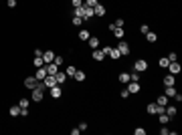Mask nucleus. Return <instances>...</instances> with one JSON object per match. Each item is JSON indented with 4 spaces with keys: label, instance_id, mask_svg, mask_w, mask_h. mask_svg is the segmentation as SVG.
Listing matches in <instances>:
<instances>
[{
    "label": "nucleus",
    "instance_id": "obj_30",
    "mask_svg": "<svg viewBox=\"0 0 182 135\" xmlns=\"http://www.w3.org/2000/svg\"><path fill=\"white\" fill-rule=\"evenodd\" d=\"M95 4H99L97 0H85V6H89V8H93Z\"/></svg>",
    "mask_w": 182,
    "mask_h": 135
},
{
    "label": "nucleus",
    "instance_id": "obj_43",
    "mask_svg": "<svg viewBox=\"0 0 182 135\" xmlns=\"http://www.w3.org/2000/svg\"><path fill=\"white\" fill-rule=\"evenodd\" d=\"M160 133H162V135H168V133H170V129H166V127H162V129H160Z\"/></svg>",
    "mask_w": 182,
    "mask_h": 135
},
{
    "label": "nucleus",
    "instance_id": "obj_41",
    "mask_svg": "<svg viewBox=\"0 0 182 135\" xmlns=\"http://www.w3.org/2000/svg\"><path fill=\"white\" fill-rule=\"evenodd\" d=\"M16 6V0H8V8H14Z\"/></svg>",
    "mask_w": 182,
    "mask_h": 135
},
{
    "label": "nucleus",
    "instance_id": "obj_36",
    "mask_svg": "<svg viewBox=\"0 0 182 135\" xmlns=\"http://www.w3.org/2000/svg\"><path fill=\"white\" fill-rule=\"evenodd\" d=\"M81 20H83V18H79V16H73V24H75V26H79V24H81Z\"/></svg>",
    "mask_w": 182,
    "mask_h": 135
},
{
    "label": "nucleus",
    "instance_id": "obj_6",
    "mask_svg": "<svg viewBox=\"0 0 182 135\" xmlns=\"http://www.w3.org/2000/svg\"><path fill=\"white\" fill-rule=\"evenodd\" d=\"M168 69H170V75H178V73H180V69H182V67L178 65V61H172V63L168 65Z\"/></svg>",
    "mask_w": 182,
    "mask_h": 135
},
{
    "label": "nucleus",
    "instance_id": "obj_9",
    "mask_svg": "<svg viewBox=\"0 0 182 135\" xmlns=\"http://www.w3.org/2000/svg\"><path fill=\"white\" fill-rule=\"evenodd\" d=\"M45 69H47V75H57L59 67H57L55 63H47V65H45Z\"/></svg>",
    "mask_w": 182,
    "mask_h": 135
},
{
    "label": "nucleus",
    "instance_id": "obj_28",
    "mask_svg": "<svg viewBox=\"0 0 182 135\" xmlns=\"http://www.w3.org/2000/svg\"><path fill=\"white\" fill-rule=\"evenodd\" d=\"M120 81H122V83H130V75H128V73H122V75H120Z\"/></svg>",
    "mask_w": 182,
    "mask_h": 135
},
{
    "label": "nucleus",
    "instance_id": "obj_42",
    "mask_svg": "<svg viewBox=\"0 0 182 135\" xmlns=\"http://www.w3.org/2000/svg\"><path fill=\"white\" fill-rule=\"evenodd\" d=\"M101 51H103V55L107 57V55H109V51H111V47H105V49H101Z\"/></svg>",
    "mask_w": 182,
    "mask_h": 135
},
{
    "label": "nucleus",
    "instance_id": "obj_24",
    "mask_svg": "<svg viewBox=\"0 0 182 135\" xmlns=\"http://www.w3.org/2000/svg\"><path fill=\"white\" fill-rule=\"evenodd\" d=\"M73 77H75V81H85V73H83V71H77Z\"/></svg>",
    "mask_w": 182,
    "mask_h": 135
},
{
    "label": "nucleus",
    "instance_id": "obj_38",
    "mask_svg": "<svg viewBox=\"0 0 182 135\" xmlns=\"http://www.w3.org/2000/svg\"><path fill=\"white\" fill-rule=\"evenodd\" d=\"M130 97V91H128V89H124V91H122V99H128Z\"/></svg>",
    "mask_w": 182,
    "mask_h": 135
},
{
    "label": "nucleus",
    "instance_id": "obj_39",
    "mask_svg": "<svg viewBox=\"0 0 182 135\" xmlns=\"http://www.w3.org/2000/svg\"><path fill=\"white\" fill-rule=\"evenodd\" d=\"M113 24H116V26H122V28H124V20H122V18H118L116 22H113Z\"/></svg>",
    "mask_w": 182,
    "mask_h": 135
},
{
    "label": "nucleus",
    "instance_id": "obj_15",
    "mask_svg": "<svg viewBox=\"0 0 182 135\" xmlns=\"http://www.w3.org/2000/svg\"><path fill=\"white\" fill-rule=\"evenodd\" d=\"M162 83H164V87H172L174 85V75H166L162 79Z\"/></svg>",
    "mask_w": 182,
    "mask_h": 135
},
{
    "label": "nucleus",
    "instance_id": "obj_3",
    "mask_svg": "<svg viewBox=\"0 0 182 135\" xmlns=\"http://www.w3.org/2000/svg\"><path fill=\"white\" fill-rule=\"evenodd\" d=\"M118 51H120V55H122V57H126V55H130V44H128L126 40H122V42L118 44Z\"/></svg>",
    "mask_w": 182,
    "mask_h": 135
},
{
    "label": "nucleus",
    "instance_id": "obj_34",
    "mask_svg": "<svg viewBox=\"0 0 182 135\" xmlns=\"http://www.w3.org/2000/svg\"><path fill=\"white\" fill-rule=\"evenodd\" d=\"M75 16H79V18H83V6H81V8H75Z\"/></svg>",
    "mask_w": 182,
    "mask_h": 135
},
{
    "label": "nucleus",
    "instance_id": "obj_19",
    "mask_svg": "<svg viewBox=\"0 0 182 135\" xmlns=\"http://www.w3.org/2000/svg\"><path fill=\"white\" fill-rule=\"evenodd\" d=\"M158 117H160V125H166V123L170 121V117H168L166 113H158Z\"/></svg>",
    "mask_w": 182,
    "mask_h": 135
},
{
    "label": "nucleus",
    "instance_id": "obj_37",
    "mask_svg": "<svg viewBox=\"0 0 182 135\" xmlns=\"http://www.w3.org/2000/svg\"><path fill=\"white\" fill-rule=\"evenodd\" d=\"M136 135H146V129H142V127H138V129H136Z\"/></svg>",
    "mask_w": 182,
    "mask_h": 135
},
{
    "label": "nucleus",
    "instance_id": "obj_2",
    "mask_svg": "<svg viewBox=\"0 0 182 135\" xmlns=\"http://www.w3.org/2000/svg\"><path fill=\"white\" fill-rule=\"evenodd\" d=\"M49 91H51V97H53V99H59V97L63 95V87H61V85H55V87L49 89Z\"/></svg>",
    "mask_w": 182,
    "mask_h": 135
},
{
    "label": "nucleus",
    "instance_id": "obj_33",
    "mask_svg": "<svg viewBox=\"0 0 182 135\" xmlns=\"http://www.w3.org/2000/svg\"><path fill=\"white\" fill-rule=\"evenodd\" d=\"M83 6V0H73V8H81Z\"/></svg>",
    "mask_w": 182,
    "mask_h": 135
},
{
    "label": "nucleus",
    "instance_id": "obj_32",
    "mask_svg": "<svg viewBox=\"0 0 182 135\" xmlns=\"http://www.w3.org/2000/svg\"><path fill=\"white\" fill-rule=\"evenodd\" d=\"M53 63H55L57 67H61V65H63V57H57V55H55V61H53Z\"/></svg>",
    "mask_w": 182,
    "mask_h": 135
},
{
    "label": "nucleus",
    "instance_id": "obj_12",
    "mask_svg": "<svg viewBox=\"0 0 182 135\" xmlns=\"http://www.w3.org/2000/svg\"><path fill=\"white\" fill-rule=\"evenodd\" d=\"M91 57H93L95 61H103V59H105V55H103V51H101V49H95L93 53H91Z\"/></svg>",
    "mask_w": 182,
    "mask_h": 135
},
{
    "label": "nucleus",
    "instance_id": "obj_7",
    "mask_svg": "<svg viewBox=\"0 0 182 135\" xmlns=\"http://www.w3.org/2000/svg\"><path fill=\"white\" fill-rule=\"evenodd\" d=\"M105 12H107V10H105L103 4H95V6H93V16H105Z\"/></svg>",
    "mask_w": 182,
    "mask_h": 135
},
{
    "label": "nucleus",
    "instance_id": "obj_31",
    "mask_svg": "<svg viewBox=\"0 0 182 135\" xmlns=\"http://www.w3.org/2000/svg\"><path fill=\"white\" fill-rule=\"evenodd\" d=\"M130 81H140V73H138V71L132 73V75H130Z\"/></svg>",
    "mask_w": 182,
    "mask_h": 135
},
{
    "label": "nucleus",
    "instance_id": "obj_25",
    "mask_svg": "<svg viewBox=\"0 0 182 135\" xmlns=\"http://www.w3.org/2000/svg\"><path fill=\"white\" fill-rule=\"evenodd\" d=\"M75 73H77V69H75L73 65H71V67H67V77H73Z\"/></svg>",
    "mask_w": 182,
    "mask_h": 135
},
{
    "label": "nucleus",
    "instance_id": "obj_10",
    "mask_svg": "<svg viewBox=\"0 0 182 135\" xmlns=\"http://www.w3.org/2000/svg\"><path fill=\"white\" fill-rule=\"evenodd\" d=\"M164 113H166L168 117H174L178 111H176V107H174V105H166V107H164Z\"/></svg>",
    "mask_w": 182,
    "mask_h": 135
},
{
    "label": "nucleus",
    "instance_id": "obj_18",
    "mask_svg": "<svg viewBox=\"0 0 182 135\" xmlns=\"http://www.w3.org/2000/svg\"><path fill=\"white\" fill-rule=\"evenodd\" d=\"M10 115H12V117L20 115V105H12V107H10Z\"/></svg>",
    "mask_w": 182,
    "mask_h": 135
},
{
    "label": "nucleus",
    "instance_id": "obj_14",
    "mask_svg": "<svg viewBox=\"0 0 182 135\" xmlns=\"http://www.w3.org/2000/svg\"><path fill=\"white\" fill-rule=\"evenodd\" d=\"M87 42H89V47H91V49H97V47H99V38H97V36H89Z\"/></svg>",
    "mask_w": 182,
    "mask_h": 135
},
{
    "label": "nucleus",
    "instance_id": "obj_1",
    "mask_svg": "<svg viewBox=\"0 0 182 135\" xmlns=\"http://www.w3.org/2000/svg\"><path fill=\"white\" fill-rule=\"evenodd\" d=\"M43 83H45V87H47V89H51V87L59 85V83H57V77H55V75H47V77L43 79Z\"/></svg>",
    "mask_w": 182,
    "mask_h": 135
},
{
    "label": "nucleus",
    "instance_id": "obj_17",
    "mask_svg": "<svg viewBox=\"0 0 182 135\" xmlns=\"http://www.w3.org/2000/svg\"><path fill=\"white\" fill-rule=\"evenodd\" d=\"M176 93H178V91L174 89V85H172V87H166V91H164V95H166V97H174Z\"/></svg>",
    "mask_w": 182,
    "mask_h": 135
},
{
    "label": "nucleus",
    "instance_id": "obj_27",
    "mask_svg": "<svg viewBox=\"0 0 182 135\" xmlns=\"http://www.w3.org/2000/svg\"><path fill=\"white\" fill-rule=\"evenodd\" d=\"M79 38H81V40H87V38H89V30H81V32H79Z\"/></svg>",
    "mask_w": 182,
    "mask_h": 135
},
{
    "label": "nucleus",
    "instance_id": "obj_13",
    "mask_svg": "<svg viewBox=\"0 0 182 135\" xmlns=\"http://www.w3.org/2000/svg\"><path fill=\"white\" fill-rule=\"evenodd\" d=\"M39 81H43L45 77H47V69H45V67H39V69H37V75H35Z\"/></svg>",
    "mask_w": 182,
    "mask_h": 135
},
{
    "label": "nucleus",
    "instance_id": "obj_35",
    "mask_svg": "<svg viewBox=\"0 0 182 135\" xmlns=\"http://www.w3.org/2000/svg\"><path fill=\"white\" fill-rule=\"evenodd\" d=\"M168 61H170V63H172V61H178V55H176V53H170V55H168Z\"/></svg>",
    "mask_w": 182,
    "mask_h": 135
},
{
    "label": "nucleus",
    "instance_id": "obj_4",
    "mask_svg": "<svg viewBox=\"0 0 182 135\" xmlns=\"http://www.w3.org/2000/svg\"><path fill=\"white\" fill-rule=\"evenodd\" d=\"M134 69L138 71V73H144V71L148 69V63H146L144 59H140V61H136V65H134Z\"/></svg>",
    "mask_w": 182,
    "mask_h": 135
},
{
    "label": "nucleus",
    "instance_id": "obj_11",
    "mask_svg": "<svg viewBox=\"0 0 182 135\" xmlns=\"http://www.w3.org/2000/svg\"><path fill=\"white\" fill-rule=\"evenodd\" d=\"M91 16H93V8H89V6L83 4V20H89Z\"/></svg>",
    "mask_w": 182,
    "mask_h": 135
},
{
    "label": "nucleus",
    "instance_id": "obj_8",
    "mask_svg": "<svg viewBox=\"0 0 182 135\" xmlns=\"http://www.w3.org/2000/svg\"><path fill=\"white\" fill-rule=\"evenodd\" d=\"M37 85H39V79H37V77H29V79H25V87H27V89H35Z\"/></svg>",
    "mask_w": 182,
    "mask_h": 135
},
{
    "label": "nucleus",
    "instance_id": "obj_29",
    "mask_svg": "<svg viewBox=\"0 0 182 135\" xmlns=\"http://www.w3.org/2000/svg\"><path fill=\"white\" fill-rule=\"evenodd\" d=\"M20 109H29V99H20Z\"/></svg>",
    "mask_w": 182,
    "mask_h": 135
},
{
    "label": "nucleus",
    "instance_id": "obj_5",
    "mask_svg": "<svg viewBox=\"0 0 182 135\" xmlns=\"http://www.w3.org/2000/svg\"><path fill=\"white\" fill-rule=\"evenodd\" d=\"M43 61H45V65L47 63H53L55 61V53L49 49V51H43Z\"/></svg>",
    "mask_w": 182,
    "mask_h": 135
},
{
    "label": "nucleus",
    "instance_id": "obj_21",
    "mask_svg": "<svg viewBox=\"0 0 182 135\" xmlns=\"http://www.w3.org/2000/svg\"><path fill=\"white\" fill-rule=\"evenodd\" d=\"M55 77H57V83H59V85H63V83H65V79H67V75H65V73H59V71H57V75H55Z\"/></svg>",
    "mask_w": 182,
    "mask_h": 135
},
{
    "label": "nucleus",
    "instance_id": "obj_23",
    "mask_svg": "<svg viewBox=\"0 0 182 135\" xmlns=\"http://www.w3.org/2000/svg\"><path fill=\"white\" fill-rule=\"evenodd\" d=\"M168 65H170L168 57H162V59H160V67H162V69H168Z\"/></svg>",
    "mask_w": 182,
    "mask_h": 135
},
{
    "label": "nucleus",
    "instance_id": "obj_26",
    "mask_svg": "<svg viewBox=\"0 0 182 135\" xmlns=\"http://www.w3.org/2000/svg\"><path fill=\"white\" fill-rule=\"evenodd\" d=\"M146 38H148V42H156V38H158V36H156L154 32H146Z\"/></svg>",
    "mask_w": 182,
    "mask_h": 135
},
{
    "label": "nucleus",
    "instance_id": "obj_20",
    "mask_svg": "<svg viewBox=\"0 0 182 135\" xmlns=\"http://www.w3.org/2000/svg\"><path fill=\"white\" fill-rule=\"evenodd\" d=\"M33 65L37 67V69H39V67H45V61H43V57H35V61H33Z\"/></svg>",
    "mask_w": 182,
    "mask_h": 135
},
{
    "label": "nucleus",
    "instance_id": "obj_22",
    "mask_svg": "<svg viewBox=\"0 0 182 135\" xmlns=\"http://www.w3.org/2000/svg\"><path fill=\"white\" fill-rule=\"evenodd\" d=\"M107 57H111V59H113V61H116V59H120V57H122V55H120V51H118V49H111V51H109V55H107Z\"/></svg>",
    "mask_w": 182,
    "mask_h": 135
},
{
    "label": "nucleus",
    "instance_id": "obj_16",
    "mask_svg": "<svg viewBox=\"0 0 182 135\" xmlns=\"http://www.w3.org/2000/svg\"><path fill=\"white\" fill-rule=\"evenodd\" d=\"M156 105H160V107H166V105H168V97H166V95H160V97L156 99Z\"/></svg>",
    "mask_w": 182,
    "mask_h": 135
},
{
    "label": "nucleus",
    "instance_id": "obj_40",
    "mask_svg": "<svg viewBox=\"0 0 182 135\" xmlns=\"http://www.w3.org/2000/svg\"><path fill=\"white\" fill-rule=\"evenodd\" d=\"M140 30H142L144 34H146V32H150V28H148V24H142V28H140Z\"/></svg>",
    "mask_w": 182,
    "mask_h": 135
}]
</instances>
